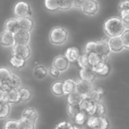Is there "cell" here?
Wrapping results in <instances>:
<instances>
[{"label": "cell", "mask_w": 129, "mask_h": 129, "mask_svg": "<svg viewBox=\"0 0 129 129\" xmlns=\"http://www.w3.org/2000/svg\"><path fill=\"white\" fill-rule=\"evenodd\" d=\"M125 29L122 20L118 17H110L104 23L105 34L110 38L121 36Z\"/></svg>", "instance_id": "6da1fadb"}, {"label": "cell", "mask_w": 129, "mask_h": 129, "mask_svg": "<svg viewBox=\"0 0 129 129\" xmlns=\"http://www.w3.org/2000/svg\"><path fill=\"white\" fill-rule=\"evenodd\" d=\"M69 32L61 27H54L49 33V41L54 45L61 46L67 41Z\"/></svg>", "instance_id": "7a4b0ae2"}, {"label": "cell", "mask_w": 129, "mask_h": 129, "mask_svg": "<svg viewBox=\"0 0 129 129\" xmlns=\"http://www.w3.org/2000/svg\"><path fill=\"white\" fill-rule=\"evenodd\" d=\"M13 13L17 18L30 17L32 14L30 5L24 1H20L15 5L13 7Z\"/></svg>", "instance_id": "3957f363"}, {"label": "cell", "mask_w": 129, "mask_h": 129, "mask_svg": "<svg viewBox=\"0 0 129 129\" xmlns=\"http://www.w3.org/2000/svg\"><path fill=\"white\" fill-rule=\"evenodd\" d=\"M12 54L27 60L31 56L32 51L27 44H15L12 47Z\"/></svg>", "instance_id": "277c9868"}, {"label": "cell", "mask_w": 129, "mask_h": 129, "mask_svg": "<svg viewBox=\"0 0 129 129\" xmlns=\"http://www.w3.org/2000/svg\"><path fill=\"white\" fill-rule=\"evenodd\" d=\"M15 44L14 34L5 30L0 34V45L5 48H10L13 47Z\"/></svg>", "instance_id": "5b68a950"}, {"label": "cell", "mask_w": 129, "mask_h": 129, "mask_svg": "<svg viewBox=\"0 0 129 129\" xmlns=\"http://www.w3.org/2000/svg\"><path fill=\"white\" fill-rule=\"evenodd\" d=\"M82 10L86 15H95L99 10L98 3L95 0H87L84 6L82 7Z\"/></svg>", "instance_id": "8992f818"}, {"label": "cell", "mask_w": 129, "mask_h": 129, "mask_svg": "<svg viewBox=\"0 0 129 129\" xmlns=\"http://www.w3.org/2000/svg\"><path fill=\"white\" fill-rule=\"evenodd\" d=\"M79 76H80V80L92 83L93 80L95 79L97 75L95 71L93 70L92 67L89 66L87 67L80 69L79 71Z\"/></svg>", "instance_id": "52a82bcc"}, {"label": "cell", "mask_w": 129, "mask_h": 129, "mask_svg": "<svg viewBox=\"0 0 129 129\" xmlns=\"http://www.w3.org/2000/svg\"><path fill=\"white\" fill-rule=\"evenodd\" d=\"M70 62L64 56H58L54 58L53 66L58 69L60 72H65L70 67Z\"/></svg>", "instance_id": "ba28073f"}, {"label": "cell", "mask_w": 129, "mask_h": 129, "mask_svg": "<svg viewBox=\"0 0 129 129\" xmlns=\"http://www.w3.org/2000/svg\"><path fill=\"white\" fill-rule=\"evenodd\" d=\"M108 43L111 51L114 52V53L120 52L124 48L121 36L110 38L108 41Z\"/></svg>", "instance_id": "9c48e42d"}, {"label": "cell", "mask_w": 129, "mask_h": 129, "mask_svg": "<svg viewBox=\"0 0 129 129\" xmlns=\"http://www.w3.org/2000/svg\"><path fill=\"white\" fill-rule=\"evenodd\" d=\"M92 88V83L84 81L82 80H80L77 82L76 92L83 95L84 98H86L87 94H89V92Z\"/></svg>", "instance_id": "30bf717a"}, {"label": "cell", "mask_w": 129, "mask_h": 129, "mask_svg": "<svg viewBox=\"0 0 129 129\" xmlns=\"http://www.w3.org/2000/svg\"><path fill=\"white\" fill-rule=\"evenodd\" d=\"M15 44H27L28 45L30 40V32L20 30L14 34Z\"/></svg>", "instance_id": "8fae6325"}, {"label": "cell", "mask_w": 129, "mask_h": 129, "mask_svg": "<svg viewBox=\"0 0 129 129\" xmlns=\"http://www.w3.org/2000/svg\"><path fill=\"white\" fill-rule=\"evenodd\" d=\"M81 110L86 113L89 116L94 115L96 103L87 98H85L80 105Z\"/></svg>", "instance_id": "7c38bea8"}, {"label": "cell", "mask_w": 129, "mask_h": 129, "mask_svg": "<svg viewBox=\"0 0 129 129\" xmlns=\"http://www.w3.org/2000/svg\"><path fill=\"white\" fill-rule=\"evenodd\" d=\"M95 52L100 54V56H108L111 53L110 46L108 45V41L104 40L99 41L96 42Z\"/></svg>", "instance_id": "4fadbf2b"}, {"label": "cell", "mask_w": 129, "mask_h": 129, "mask_svg": "<svg viewBox=\"0 0 129 129\" xmlns=\"http://www.w3.org/2000/svg\"><path fill=\"white\" fill-rule=\"evenodd\" d=\"M64 56L67 58L70 63H75L77 61L80 56V49L75 46L68 48L64 53Z\"/></svg>", "instance_id": "5bb4252c"}, {"label": "cell", "mask_w": 129, "mask_h": 129, "mask_svg": "<svg viewBox=\"0 0 129 129\" xmlns=\"http://www.w3.org/2000/svg\"><path fill=\"white\" fill-rule=\"evenodd\" d=\"M20 30L30 32L34 27V22L30 17H23L18 18Z\"/></svg>", "instance_id": "9a60e30c"}, {"label": "cell", "mask_w": 129, "mask_h": 129, "mask_svg": "<svg viewBox=\"0 0 129 129\" xmlns=\"http://www.w3.org/2000/svg\"><path fill=\"white\" fill-rule=\"evenodd\" d=\"M22 118L36 123L38 118V111L34 108H27L22 112Z\"/></svg>", "instance_id": "2e32d148"}, {"label": "cell", "mask_w": 129, "mask_h": 129, "mask_svg": "<svg viewBox=\"0 0 129 129\" xmlns=\"http://www.w3.org/2000/svg\"><path fill=\"white\" fill-rule=\"evenodd\" d=\"M5 30L13 34L20 30L18 18H10L7 20L5 24Z\"/></svg>", "instance_id": "e0dca14e"}, {"label": "cell", "mask_w": 129, "mask_h": 129, "mask_svg": "<svg viewBox=\"0 0 129 129\" xmlns=\"http://www.w3.org/2000/svg\"><path fill=\"white\" fill-rule=\"evenodd\" d=\"M64 95H69L76 91L77 82L72 79H67L63 82Z\"/></svg>", "instance_id": "ac0fdd59"}, {"label": "cell", "mask_w": 129, "mask_h": 129, "mask_svg": "<svg viewBox=\"0 0 129 129\" xmlns=\"http://www.w3.org/2000/svg\"><path fill=\"white\" fill-rule=\"evenodd\" d=\"M5 102L8 103H17L20 101V95L18 89H12L7 91Z\"/></svg>", "instance_id": "d6986e66"}, {"label": "cell", "mask_w": 129, "mask_h": 129, "mask_svg": "<svg viewBox=\"0 0 129 129\" xmlns=\"http://www.w3.org/2000/svg\"><path fill=\"white\" fill-rule=\"evenodd\" d=\"M48 75V69L42 64H39L34 70V75L38 80H43Z\"/></svg>", "instance_id": "ffe728a7"}, {"label": "cell", "mask_w": 129, "mask_h": 129, "mask_svg": "<svg viewBox=\"0 0 129 129\" xmlns=\"http://www.w3.org/2000/svg\"><path fill=\"white\" fill-rule=\"evenodd\" d=\"M63 82L62 81H56L53 83L51 87V92L56 96H63L64 95L63 90Z\"/></svg>", "instance_id": "44dd1931"}, {"label": "cell", "mask_w": 129, "mask_h": 129, "mask_svg": "<svg viewBox=\"0 0 129 129\" xmlns=\"http://www.w3.org/2000/svg\"><path fill=\"white\" fill-rule=\"evenodd\" d=\"M11 112L10 104L5 101H0V119L8 117Z\"/></svg>", "instance_id": "7402d4cb"}, {"label": "cell", "mask_w": 129, "mask_h": 129, "mask_svg": "<svg viewBox=\"0 0 129 129\" xmlns=\"http://www.w3.org/2000/svg\"><path fill=\"white\" fill-rule=\"evenodd\" d=\"M85 98L83 95L78 93L77 92H74L68 95L67 100L69 104L72 105H80L83 100Z\"/></svg>", "instance_id": "603a6c76"}, {"label": "cell", "mask_w": 129, "mask_h": 129, "mask_svg": "<svg viewBox=\"0 0 129 129\" xmlns=\"http://www.w3.org/2000/svg\"><path fill=\"white\" fill-rule=\"evenodd\" d=\"M20 95V101L26 103L29 101L32 98V91L27 87H22L18 89Z\"/></svg>", "instance_id": "cb8c5ba5"}, {"label": "cell", "mask_w": 129, "mask_h": 129, "mask_svg": "<svg viewBox=\"0 0 129 129\" xmlns=\"http://www.w3.org/2000/svg\"><path fill=\"white\" fill-rule=\"evenodd\" d=\"M10 63L13 67L16 69H22L25 66L26 60L20 57L12 55L10 59Z\"/></svg>", "instance_id": "d4e9b609"}, {"label": "cell", "mask_w": 129, "mask_h": 129, "mask_svg": "<svg viewBox=\"0 0 129 129\" xmlns=\"http://www.w3.org/2000/svg\"><path fill=\"white\" fill-rule=\"evenodd\" d=\"M7 84H8L10 89H20V87L21 86V84H22V80L18 75L13 74L10 80L7 82Z\"/></svg>", "instance_id": "484cf974"}, {"label": "cell", "mask_w": 129, "mask_h": 129, "mask_svg": "<svg viewBox=\"0 0 129 129\" xmlns=\"http://www.w3.org/2000/svg\"><path fill=\"white\" fill-rule=\"evenodd\" d=\"M102 94L100 93L98 88H94L90 90L89 94H87L86 98L90 99V100L94 102L95 103H98L101 102V98H102Z\"/></svg>", "instance_id": "4316f807"}, {"label": "cell", "mask_w": 129, "mask_h": 129, "mask_svg": "<svg viewBox=\"0 0 129 129\" xmlns=\"http://www.w3.org/2000/svg\"><path fill=\"white\" fill-rule=\"evenodd\" d=\"M12 72L8 68L2 67H0V80L3 83L7 82L12 75Z\"/></svg>", "instance_id": "83f0119b"}, {"label": "cell", "mask_w": 129, "mask_h": 129, "mask_svg": "<svg viewBox=\"0 0 129 129\" xmlns=\"http://www.w3.org/2000/svg\"><path fill=\"white\" fill-rule=\"evenodd\" d=\"M88 59L90 66L92 67L96 66L97 64H99L101 61V56L96 53L95 52H92L88 54Z\"/></svg>", "instance_id": "f1b7e54d"}, {"label": "cell", "mask_w": 129, "mask_h": 129, "mask_svg": "<svg viewBox=\"0 0 129 129\" xmlns=\"http://www.w3.org/2000/svg\"><path fill=\"white\" fill-rule=\"evenodd\" d=\"M89 115L82 110L80 112H79L75 117L74 118V121L75 123L78 125H83L86 123V121L87 120Z\"/></svg>", "instance_id": "f546056e"}, {"label": "cell", "mask_w": 129, "mask_h": 129, "mask_svg": "<svg viewBox=\"0 0 129 129\" xmlns=\"http://www.w3.org/2000/svg\"><path fill=\"white\" fill-rule=\"evenodd\" d=\"M110 122L105 116H100L98 119L97 124L94 129H108Z\"/></svg>", "instance_id": "4dcf8cb0"}, {"label": "cell", "mask_w": 129, "mask_h": 129, "mask_svg": "<svg viewBox=\"0 0 129 129\" xmlns=\"http://www.w3.org/2000/svg\"><path fill=\"white\" fill-rule=\"evenodd\" d=\"M82 111L80 105H72L68 104L67 113L71 117L74 118L79 112Z\"/></svg>", "instance_id": "1f68e13d"}, {"label": "cell", "mask_w": 129, "mask_h": 129, "mask_svg": "<svg viewBox=\"0 0 129 129\" xmlns=\"http://www.w3.org/2000/svg\"><path fill=\"white\" fill-rule=\"evenodd\" d=\"M44 5L47 10L51 12L59 9L58 0H44Z\"/></svg>", "instance_id": "d6a6232c"}, {"label": "cell", "mask_w": 129, "mask_h": 129, "mask_svg": "<svg viewBox=\"0 0 129 129\" xmlns=\"http://www.w3.org/2000/svg\"><path fill=\"white\" fill-rule=\"evenodd\" d=\"M78 65L80 69L82 68L87 67L90 66L89 63V59H88V54L86 53H84V54H80V57L78 59L77 61Z\"/></svg>", "instance_id": "836d02e7"}, {"label": "cell", "mask_w": 129, "mask_h": 129, "mask_svg": "<svg viewBox=\"0 0 129 129\" xmlns=\"http://www.w3.org/2000/svg\"><path fill=\"white\" fill-rule=\"evenodd\" d=\"M59 9L68 10L74 7V0H58Z\"/></svg>", "instance_id": "e575fe53"}, {"label": "cell", "mask_w": 129, "mask_h": 129, "mask_svg": "<svg viewBox=\"0 0 129 129\" xmlns=\"http://www.w3.org/2000/svg\"><path fill=\"white\" fill-rule=\"evenodd\" d=\"M106 108H105V105L101 102L96 103V106H95V111L94 113V116H105L106 115Z\"/></svg>", "instance_id": "d590c367"}, {"label": "cell", "mask_w": 129, "mask_h": 129, "mask_svg": "<svg viewBox=\"0 0 129 129\" xmlns=\"http://www.w3.org/2000/svg\"><path fill=\"white\" fill-rule=\"evenodd\" d=\"M19 128L20 129H35L36 123L28 120L21 118L19 120Z\"/></svg>", "instance_id": "8d00e7d4"}, {"label": "cell", "mask_w": 129, "mask_h": 129, "mask_svg": "<svg viewBox=\"0 0 129 129\" xmlns=\"http://www.w3.org/2000/svg\"><path fill=\"white\" fill-rule=\"evenodd\" d=\"M3 129H20L19 121L14 120H8L5 121Z\"/></svg>", "instance_id": "74e56055"}, {"label": "cell", "mask_w": 129, "mask_h": 129, "mask_svg": "<svg viewBox=\"0 0 129 129\" xmlns=\"http://www.w3.org/2000/svg\"><path fill=\"white\" fill-rule=\"evenodd\" d=\"M110 72H111V67H110V64L106 63L102 69L97 72L96 75L97 76L105 77L108 76L110 74Z\"/></svg>", "instance_id": "f35d334b"}, {"label": "cell", "mask_w": 129, "mask_h": 129, "mask_svg": "<svg viewBox=\"0 0 129 129\" xmlns=\"http://www.w3.org/2000/svg\"><path fill=\"white\" fill-rule=\"evenodd\" d=\"M98 119V116H94V115L89 116L87 120L86 121L87 126L89 128L94 129V128L96 126Z\"/></svg>", "instance_id": "ab89813d"}, {"label": "cell", "mask_w": 129, "mask_h": 129, "mask_svg": "<svg viewBox=\"0 0 129 129\" xmlns=\"http://www.w3.org/2000/svg\"><path fill=\"white\" fill-rule=\"evenodd\" d=\"M124 48L129 49V29L126 30L121 36Z\"/></svg>", "instance_id": "60d3db41"}, {"label": "cell", "mask_w": 129, "mask_h": 129, "mask_svg": "<svg viewBox=\"0 0 129 129\" xmlns=\"http://www.w3.org/2000/svg\"><path fill=\"white\" fill-rule=\"evenodd\" d=\"M54 129H75V125L67 121H63L58 123Z\"/></svg>", "instance_id": "b9f144b4"}, {"label": "cell", "mask_w": 129, "mask_h": 129, "mask_svg": "<svg viewBox=\"0 0 129 129\" xmlns=\"http://www.w3.org/2000/svg\"><path fill=\"white\" fill-rule=\"evenodd\" d=\"M95 45H96V42L94 41H89L85 44V53H89L95 52Z\"/></svg>", "instance_id": "7bdbcfd3"}, {"label": "cell", "mask_w": 129, "mask_h": 129, "mask_svg": "<svg viewBox=\"0 0 129 129\" xmlns=\"http://www.w3.org/2000/svg\"><path fill=\"white\" fill-rule=\"evenodd\" d=\"M49 73L50 76H51L52 77L54 78V79H57V78H58L59 77L61 72L58 70V69H56L54 67L52 66L49 68Z\"/></svg>", "instance_id": "ee69618b"}, {"label": "cell", "mask_w": 129, "mask_h": 129, "mask_svg": "<svg viewBox=\"0 0 129 129\" xmlns=\"http://www.w3.org/2000/svg\"><path fill=\"white\" fill-rule=\"evenodd\" d=\"M120 17L123 22H129V10H123L120 11Z\"/></svg>", "instance_id": "f6af8a7d"}, {"label": "cell", "mask_w": 129, "mask_h": 129, "mask_svg": "<svg viewBox=\"0 0 129 129\" xmlns=\"http://www.w3.org/2000/svg\"><path fill=\"white\" fill-rule=\"evenodd\" d=\"M118 7L120 11L123 10H129V0H121L119 3Z\"/></svg>", "instance_id": "bcb514c9"}, {"label": "cell", "mask_w": 129, "mask_h": 129, "mask_svg": "<svg viewBox=\"0 0 129 129\" xmlns=\"http://www.w3.org/2000/svg\"><path fill=\"white\" fill-rule=\"evenodd\" d=\"M86 2L87 0H74V7L82 8Z\"/></svg>", "instance_id": "7dc6e473"}, {"label": "cell", "mask_w": 129, "mask_h": 129, "mask_svg": "<svg viewBox=\"0 0 129 129\" xmlns=\"http://www.w3.org/2000/svg\"><path fill=\"white\" fill-rule=\"evenodd\" d=\"M6 94H7V91L0 89V101H5Z\"/></svg>", "instance_id": "c3c4849f"}, {"label": "cell", "mask_w": 129, "mask_h": 129, "mask_svg": "<svg viewBox=\"0 0 129 129\" xmlns=\"http://www.w3.org/2000/svg\"><path fill=\"white\" fill-rule=\"evenodd\" d=\"M123 25L125 28H126V29H129V22H123Z\"/></svg>", "instance_id": "681fc988"}, {"label": "cell", "mask_w": 129, "mask_h": 129, "mask_svg": "<svg viewBox=\"0 0 129 129\" xmlns=\"http://www.w3.org/2000/svg\"><path fill=\"white\" fill-rule=\"evenodd\" d=\"M3 83L1 81V80H0V89H2V85H3Z\"/></svg>", "instance_id": "f907efd6"}, {"label": "cell", "mask_w": 129, "mask_h": 129, "mask_svg": "<svg viewBox=\"0 0 129 129\" xmlns=\"http://www.w3.org/2000/svg\"><path fill=\"white\" fill-rule=\"evenodd\" d=\"M75 129H80L79 127H77V126H75Z\"/></svg>", "instance_id": "816d5d0a"}]
</instances>
